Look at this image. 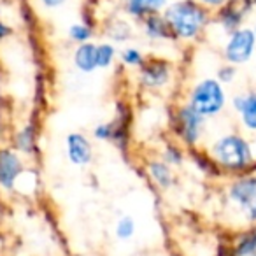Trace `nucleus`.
Listing matches in <instances>:
<instances>
[{"instance_id":"6","label":"nucleus","mask_w":256,"mask_h":256,"mask_svg":"<svg viewBox=\"0 0 256 256\" xmlns=\"http://www.w3.org/2000/svg\"><path fill=\"white\" fill-rule=\"evenodd\" d=\"M25 174V164L16 150L0 148V188L12 192Z\"/></svg>"},{"instance_id":"1","label":"nucleus","mask_w":256,"mask_h":256,"mask_svg":"<svg viewBox=\"0 0 256 256\" xmlns=\"http://www.w3.org/2000/svg\"><path fill=\"white\" fill-rule=\"evenodd\" d=\"M176 39L192 40L196 39L209 23V11L198 0H178L167 6L164 11Z\"/></svg>"},{"instance_id":"23","label":"nucleus","mask_w":256,"mask_h":256,"mask_svg":"<svg viewBox=\"0 0 256 256\" xmlns=\"http://www.w3.org/2000/svg\"><path fill=\"white\" fill-rule=\"evenodd\" d=\"M121 62L128 67H140L144 64V54L140 53L136 48H126V50L121 51Z\"/></svg>"},{"instance_id":"26","label":"nucleus","mask_w":256,"mask_h":256,"mask_svg":"<svg viewBox=\"0 0 256 256\" xmlns=\"http://www.w3.org/2000/svg\"><path fill=\"white\" fill-rule=\"evenodd\" d=\"M12 34V28L11 26H8L6 25L2 20H0V40H4V39H8L9 36Z\"/></svg>"},{"instance_id":"8","label":"nucleus","mask_w":256,"mask_h":256,"mask_svg":"<svg viewBox=\"0 0 256 256\" xmlns=\"http://www.w3.org/2000/svg\"><path fill=\"white\" fill-rule=\"evenodd\" d=\"M67 158L76 167H86L93 160V146L90 139L81 132H72L65 139Z\"/></svg>"},{"instance_id":"17","label":"nucleus","mask_w":256,"mask_h":256,"mask_svg":"<svg viewBox=\"0 0 256 256\" xmlns=\"http://www.w3.org/2000/svg\"><path fill=\"white\" fill-rule=\"evenodd\" d=\"M230 256H256V228L238 237Z\"/></svg>"},{"instance_id":"2","label":"nucleus","mask_w":256,"mask_h":256,"mask_svg":"<svg viewBox=\"0 0 256 256\" xmlns=\"http://www.w3.org/2000/svg\"><path fill=\"white\" fill-rule=\"evenodd\" d=\"M210 158L218 167L226 170H244L252 164V153L248 140L240 136H223L210 148Z\"/></svg>"},{"instance_id":"22","label":"nucleus","mask_w":256,"mask_h":256,"mask_svg":"<svg viewBox=\"0 0 256 256\" xmlns=\"http://www.w3.org/2000/svg\"><path fill=\"white\" fill-rule=\"evenodd\" d=\"M92 36H93V30L90 28L86 23H74V25L68 28V37L78 44L90 42Z\"/></svg>"},{"instance_id":"4","label":"nucleus","mask_w":256,"mask_h":256,"mask_svg":"<svg viewBox=\"0 0 256 256\" xmlns=\"http://www.w3.org/2000/svg\"><path fill=\"white\" fill-rule=\"evenodd\" d=\"M170 126H172V132L176 134V137L184 146L195 148L204 134L206 116L196 112L190 104H184V106L178 107L174 110V114L170 118Z\"/></svg>"},{"instance_id":"25","label":"nucleus","mask_w":256,"mask_h":256,"mask_svg":"<svg viewBox=\"0 0 256 256\" xmlns=\"http://www.w3.org/2000/svg\"><path fill=\"white\" fill-rule=\"evenodd\" d=\"M235 78V65H224L218 70V81L220 82H230Z\"/></svg>"},{"instance_id":"20","label":"nucleus","mask_w":256,"mask_h":256,"mask_svg":"<svg viewBox=\"0 0 256 256\" xmlns=\"http://www.w3.org/2000/svg\"><path fill=\"white\" fill-rule=\"evenodd\" d=\"M107 36H109L110 39L118 40V42H123V40L132 37V28H130V25H128L126 22H123V20H116V22L110 23V26L107 28Z\"/></svg>"},{"instance_id":"24","label":"nucleus","mask_w":256,"mask_h":256,"mask_svg":"<svg viewBox=\"0 0 256 256\" xmlns=\"http://www.w3.org/2000/svg\"><path fill=\"white\" fill-rule=\"evenodd\" d=\"M93 136H95V139L102 140V142H110V140H112V128H110V121L96 124L95 130H93Z\"/></svg>"},{"instance_id":"5","label":"nucleus","mask_w":256,"mask_h":256,"mask_svg":"<svg viewBox=\"0 0 256 256\" xmlns=\"http://www.w3.org/2000/svg\"><path fill=\"white\" fill-rule=\"evenodd\" d=\"M256 50V34L252 28H237L235 32L228 34V40L224 44V60L230 65L248 64Z\"/></svg>"},{"instance_id":"7","label":"nucleus","mask_w":256,"mask_h":256,"mask_svg":"<svg viewBox=\"0 0 256 256\" xmlns=\"http://www.w3.org/2000/svg\"><path fill=\"white\" fill-rule=\"evenodd\" d=\"M172 78V67L167 60L162 58H150L144 60V64L139 67V81L144 88L158 90L164 88Z\"/></svg>"},{"instance_id":"12","label":"nucleus","mask_w":256,"mask_h":256,"mask_svg":"<svg viewBox=\"0 0 256 256\" xmlns=\"http://www.w3.org/2000/svg\"><path fill=\"white\" fill-rule=\"evenodd\" d=\"M234 107L238 110L246 128L256 130V93H246L234 98Z\"/></svg>"},{"instance_id":"9","label":"nucleus","mask_w":256,"mask_h":256,"mask_svg":"<svg viewBox=\"0 0 256 256\" xmlns=\"http://www.w3.org/2000/svg\"><path fill=\"white\" fill-rule=\"evenodd\" d=\"M228 195H230L232 202L249 210L256 204V178L246 176V178L237 179L228 190Z\"/></svg>"},{"instance_id":"19","label":"nucleus","mask_w":256,"mask_h":256,"mask_svg":"<svg viewBox=\"0 0 256 256\" xmlns=\"http://www.w3.org/2000/svg\"><path fill=\"white\" fill-rule=\"evenodd\" d=\"M114 234L120 240H128L132 238L134 234H136V220L132 216H121L116 223V228H114Z\"/></svg>"},{"instance_id":"21","label":"nucleus","mask_w":256,"mask_h":256,"mask_svg":"<svg viewBox=\"0 0 256 256\" xmlns=\"http://www.w3.org/2000/svg\"><path fill=\"white\" fill-rule=\"evenodd\" d=\"M162 160L170 165V167H178V165H181L182 160H184V153H182L181 148L176 146V144H167V146L162 150Z\"/></svg>"},{"instance_id":"15","label":"nucleus","mask_w":256,"mask_h":256,"mask_svg":"<svg viewBox=\"0 0 256 256\" xmlns=\"http://www.w3.org/2000/svg\"><path fill=\"white\" fill-rule=\"evenodd\" d=\"M168 4V0H126V12L144 20L146 16L158 14Z\"/></svg>"},{"instance_id":"11","label":"nucleus","mask_w":256,"mask_h":256,"mask_svg":"<svg viewBox=\"0 0 256 256\" xmlns=\"http://www.w3.org/2000/svg\"><path fill=\"white\" fill-rule=\"evenodd\" d=\"M146 174L150 178V181L156 186L162 192H167L174 186L176 182V176L174 170L168 164H165L164 160H151L150 164L146 165Z\"/></svg>"},{"instance_id":"29","label":"nucleus","mask_w":256,"mask_h":256,"mask_svg":"<svg viewBox=\"0 0 256 256\" xmlns=\"http://www.w3.org/2000/svg\"><path fill=\"white\" fill-rule=\"evenodd\" d=\"M244 2H246V6H248L249 9L254 8V6H256V0H244Z\"/></svg>"},{"instance_id":"18","label":"nucleus","mask_w":256,"mask_h":256,"mask_svg":"<svg viewBox=\"0 0 256 256\" xmlns=\"http://www.w3.org/2000/svg\"><path fill=\"white\" fill-rule=\"evenodd\" d=\"M116 58V48L109 42L96 44V68H107Z\"/></svg>"},{"instance_id":"14","label":"nucleus","mask_w":256,"mask_h":256,"mask_svg":"<svg viewBox=\"0 0 256 256\" xmlns=\"http://www.w3.org/2000/svg\"><path fill=\"white\" fill-rule=\"evenodd\" d=\"M12 140H14V150L18 153H37V126L34 124V121L26 123L22 130H18Z\"/></svg>"},{"instance_id":"30","label":"nucleus","mask_w":256,"mask_h":256,"mask_svg":"<svg viewBox=\"0 0 256 256\" xmlns=\"http://www.w3.org/2000/svg\"><path fill=\"white\" fill-rule=\"evenodd\" d=\"M4 132H6V124L2 123V118H0V137L4 136Z\"/></svg>"},{"instance_id":"28","label":"nucleus","mask_w":256,"mask_h":256,"mask_svg":"<svg viewBox=\"0 0 256 256\" xmlns=\"http://www.w3.org/2000/svg\"><path fill=\"white\" fill-rule=\"evenodd\" d=\"M248 212H249V218H251L252 221H256V204H254V206L251 207V209L248 210Z\"/></svg>"},{"instance_id":"3","label":"nucleus","mask_w":256,"mask_h":256,"mask_svg":"<svg viewBox=\"0 0 256 256\" xmlns=\"http://www.w3.org/2000/svg\"><path fill=\"white\" fill-rule=\"evenodd\" d=\"M188 104L202 116H216L226 104V95L218 79L207 78L196 82L188 96Z\"/></svg>"},{"instance_id":"13","label":"nucleus","mask_w":256,"mask_h":256,"mask_svg":"<svg viewBox=\"0 0 256 256\" xmlns=\"http://www.w3.org/2000/svg\"><path fill=\"white\" fill-rule=\"evenodd\" d=\"M144 32L150 39L153 40H165V39H176L172 34L170 26H168L167 20L164 14H151L144 18Z\"/></svg>"},{"instance_id":"16","label":"nucleus","mask_w":256,"mask_h":256,"mask_svg":"<svg viewBox=\"0 0 256 256\" xmlns=\"http://www.w3.org/2000/svg\"><path fill=\"white\" fill-rule=\"evenodd\" d=\"M74 65L81 72H93L96 68V44L82 42L74 51Z\"/></svg>"},{"instance_id":"10","label":"nucleus","mask_w":256,"mask_h":256,"mask_svg":"<svg viewBox=\"0 0 256 256\" xmlns=\"http://www.w3.org/2000/svg\"><path fill=\"white\" fill-rule=\"evenodd\" d=\"M130 121H132V114L124 104H120L116 109V116L110 121V128H112V140L110 142L116 144L118 148H126L128 137H130Z\"/></svg>"},{"instance_id":"27","label":"nucleus","mask_w":256,"mask_h":256,"mask_svg":"<svg viewBox=\"0 0 256 256\" xmlns=\"http://www.w3.org/2000/svg\"><path fill=\"white\" fill-rule=\"evenodd\" d=\"M198 2H202L207 8H223L228 0H198Z\"/></svg>"}]
</instances>
